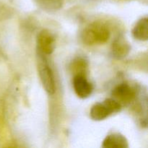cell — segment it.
Instances as JSON below:
<instances>
[{"instance_id": "1", "label": "cell", "mask_w": 148, "mask_h": 148, "mask_svg": "<svg viewBox=\"0 0 148 148\" xmlns=\"http://www.w3.org/2000/svg\"><path fill=\"white\" fill-rule=\"evenodd\" d=\"M109 38V29L106 25L99 22H94L87 26L82 34L84 43L88 46L105 43Z\"/></svg>"}, {"instance_id": "2", "label": "cell", "mask_w": 148, "mask_h": 148, "mask_svg": "<svg viewBox=\"0 0 148 148\" xmlns=\"http://www.w3.org/2000/svg\"><path fill=\"white\" fill-rule=\"evenodd\" d=\"M38 72L45 90L49 95H53L55 92V80L51 67L44 61L39 62L38 64Z\"/></svg>"}, {"instance_id": "3", "label": "cell", "mask_w": 148, "mask_h": 148, "mask_svg": "<svg viewBox=\"0 0 148 148\" xmlns=\"http://www.w3.org/2000/svg\"><path fill=\"white\" fill-rule=\"evenodd\" d=\"M112 95L119 103L127 104L135 98L136 90L129 84L121 83L113 90Z\"/></svg>"}, {"instance_id": "4", "label": "cell", "mask_w": 148, "mask_h": 148, "mask_svg": "<svg viewBox=\"0 0 148 148\" xmlns=\"http://www.w3.org/2000/svg\"><path fill=\"white\" fill-rule=\"evenodd\" d=\"M38 48L45 54H51L55 48V39L49 30H41L37 37Z\"/></svg>"}, {"instance_id": "5", "label": "cell", "mask_w": 148, "mask_h": 148, "mask_svg": "<svg viewBox=\"0 0 148 148\" xmlns=\"http://www.w3.org/2000/svg\"><path fill=\"white\" fill-rule=\"evenodd\" d=\"M73 87L77 95L81 98H86L92 92V84L87 80L83 75H75L73 79Z\"/></svg>"}, {"instance_id": "6", "label": "cell", "mask_w": 148, "mask_h": 148, "mask_svg": "<svg viewBox=\"0 0 148 148\" xmlns=\"http://www.w3.org/2000/svg\"><path fill=\"white\" fill-rule=\"evenodd\" d=\"M131 50V46L128 40L124 37H119L115 39L112 43L111 51L113 56L115 58L121 59L128 55Z\"/></svg>"}, {"instance_id": "7", "label": "cell", "mask_w": 148, "mask_h": 148, "mask_svg": "<svg viewBox=\"0 0 148 148\" xmlns=\"http://www.w3.org/2000/svg\"><path fill=\"white\" fill-rule=\"evenodd\" d=\"M128 146L127 138L118 133L108 135L103 143V147L105 148H127Z\"/></svg>"}, {"instance_id": "8", "label": "cell", "mask_w": 148, "mask_h": 148, "mask_svg": "<svg viewBox=\"0 0 148 148\" xmlns=\"http://www.w3.org/2000/svg\"><path fill=\"white\" fill-rule=\"evenodd\" d=\"M132 35L137 40L145 41L148 39V19L143 17L137 21L132 29Z\"/></svg>"}, {"instance_id": "9", "label": "cell", "mask_w": 148, "mask_h": 148, "mask_svg": "<svg viewBox=\"0 0 148 148\" xmlns=\"http://www.w3.org/2000/svg\"><path fill=\"white\" fill-rule=\"evenodd\" d=\"M111 112L107 108L105 104L103 103H98L92 106L90 112L91 119L94 121H101L106 119L108 116L111 115Z\"/></svg>"}, {"instance_id": "10", "label": "cell", "mask_w": 148, "mask_h": 148, "mask_svg": "<svg viewBox=\"0 0 148 148\" xmlns=\"http://www.w3.org/2000/svg\"><path fill=\"white\" fill-rule=\"evenodd\" d=\"M36 1L45 11L55 12L63 7L64 0H36Z\"/></svg>"}, {"instance_id": "11", "label": "cell", "mask_w": 148, "mask_h": 148, "mask_svg": "<svg viewBox=\"0 0 148 148\" xmlns=\"http://www.w3.org/2000/svg\"><path fill=\"white\" fill-rule=\"evenodd\" d=\"M71 69L75 75L85 76L88 69V64L86 61L82 58H77L72 62L71 64Z\"/></svg>"}, {"instance_id": "12", "label": "cell", "mask_w": 148, "mask_h": 148, "mask_svg": "<svg viewBox=\"0 0 148 148\" xmlns=\"http://www.w3.org/2000/svg\"><path fill=\"white\" fill-rule=\"evenodd\" d=\"M103 103L109 110L111 114L119 112L121 109V104L113 98H107L103 101Z\"/></svg>"}]
</instances>
